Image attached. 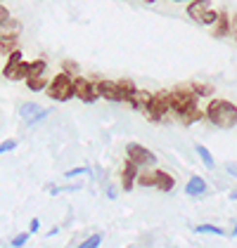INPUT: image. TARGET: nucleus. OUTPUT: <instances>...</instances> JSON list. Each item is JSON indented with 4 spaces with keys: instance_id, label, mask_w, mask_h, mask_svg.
Returning <instances> with one entry per match:
<instances>
[{
    "instance_id": "obj_11",
    "label": "nucleus",
    "mask_w": 237,
    "mask_h": 248,
    "mask_svg": "<svg viewBox=\"0 0 237 248\" xmlns=\"http://www.w3.org/2000/svg\"><path fill=\"white\" fill-rule=\"evenodd\" d=\"M206 191V182L197 177V175H192L190 180H187V185H185V194L187 196H199V194H204Z\"/></svg>"
},
{
    "instance_id": "obj_3",
    "label": "nucleus",
    "mask_w": 237,
    "mask_h": 248,
    "mask_svg": "<svg viewBox=\"0 0 237 248\" xmlns=\"http://www.w3.org/2000/svg\"><path fill=\"white\" fill-rule=\"evenodd\" d=\"M48 95L52 97V99H57V102L69 99V97L74 95V80H71V76L57 74V76L52 78V83L48 85Z\"/></svg>"
},
{
    "instance_id": "obj_22",
    "label": "nucleus",
    "mask_w": 237,
    "mask_h": 248,
    "mask_svg": "<svg viewBox=\"0 0 237 248\" xmlns=\"http://www.w3.org/2000/svg\"><path fill=\"white\" fill-rule=\"evenodd\" d=\"M26 241H29V234H19V236H15V239H12V244H10V246L19 248V246H24Z\"/></svg>"
},
{
    "instance_id": "obj_31",
    "label": "nucleus",
    "mask_w": 237,
    "mask_h": 248,
    "mask_svg": "<svg viewBox=\"0 0 237 248\" xmlns=\"http://www.w3.org/2000/svg\"><path fill=\"white\" fill-rule=\"evenodd\" d=\"M233 234H237V225H235V229H233Z\"/></svg>"
},
{
    "instance_id": "obj_18",
    "label": "nucleus",
    "mask_w": 237,
    "mask_h": 248,
    "mask_svg": "<svg viewBox=\"0 0 237 248\" xmlns=\"http://www.w3.org/2000/svg\"><path fill=\"white\" fill-rule=\"evenodd\" d=\"M45 71V62H34L31 64V71H29V78H40V74Z\"/></svg>"
},
{
    "instance_id": "obj_15",
    "label": "nucleus",
    "mask_w": 237,
    "mask_h": 248,
    "mask_svg": "<svg viewBox=\"0 0 237 248\" xmlns=\"http://www.w3.org/2000/svg\"><path fill=\"white\" fill-rule=\"evenodd\" d=\"M40 111H43V109H40L38 104H36V102H29V104H21V109H19V114L24 116V118H29V121H31V118H34V116L36 114H40Z\"/></svg>"
},
{
    "instance_id": "obj_17",
    "label": "nucleus",
    "mask_w": 237,
    "mask_h": 248,
    "mask_svg": "<svg viewBox=\"0 0 237 248\" xmlns=\"http://www.w3.org/2000/svg\"><path fill=\"white\" fill-rule=\"evenodd\" d=\"M195 232H197V234H214V236H220V234H223V229L216 227V225H197Z\"/></svg>"
},
{
    "instance_id": "obj_28",
    "label": "nucleus",
    "mask_w": 237,
    "mask_h": 248,
    "mask_svg": "<svg viewBox=\"0 0 237 248\" xmlns=\"http://www.w3.org/2000/svg\"><path fill=\"white\" fill-rule=\"evenodd\" d=\"M230 31H233V36H235V40H237V15L233 17V21H230Z\"/></svg>"
},
{
    "instance_id": "obj_2",
    "label": "nucleus",
    "mask_w": 237,
    "mask_h": 248,
    "mask_svg": "<svg viewBox=\"0 0 237 248\" xmlns=\"http://www.w3.org/2000/svg\"><path fill=\"white\" fill-rule=\"evenodd\" d=\"M187 15H190V19H195L197 24H202V26H211V24H216L218 17H220L216 10L211 7V0H195V2L187 7Z\"/></svg>"
},
{
    "instance_id": "obj_30",
    "label": "nucleus",
    "mask_w": 237,
    "mask_h": 248,
    "mask_svg": "<svg viewBox=\"0 0 237 248\" xmlns=\"http://www.w3.org/2000/svg\"><path fill=\"white\" fill-rule=\"evenodd\" d=\"M230 199H233V201H237V189L233 191V194H230Z\"/></svg>"
},
{
    "instance_id": "obj_16",
    "label": "nucleus",
    "mask_w": 237,
    "mask_h": 248,
    "mask_svg": "<svg viewBox=\"0 0 237 248\" xmlns=\"http://www.w3.org/2000/svg\"><path fill=\"white\" fill-rule=\"evenodd\" d=\"M138 182L142 187H157V172H142L138 177Z\"/></svg>"
},
{
    "instance_id": "obj_1",
    "label": "nucleus",
    "mask_w": 237,
    "mask_h": 248,
    "mask_svg": "<svg viewBox=\"0 0 237 248\" xmlns=\"http://www.w3.org/2000/svg\"><path fill=\"white\" fill-rule=\"evenodd\" d=\"M206 118L216 125V128H233L237 123V107L233 102H225V99H214L209 107H206Z\"/></svg>"
},
{
    "instance_id": "obj_12",
    "label": "nucleus",
    "mask_w": 237,
    "mask_h": 248,
    "mask_svg": "<svg viewBox=\"0 0 237 248\" xmlns=\"http://www.w3.org/2000/svg\"><path fill=\"white\" fill-rule=\"evenodd\" d=\"M121 185H123V189H133V185H135V163H133V161H128V163H126Z\"/></svg>"
},
{
    "instance_id": "obj_21",
    "label": "nucleus",
    "mask_w": 237,
    "mask_h": 248,
    "mask_svg": "<svg viewBox=\"0 0 237 248\" xmlns=\"http://www.w3.org/2000/svg\"><path fill=\"white\" fill-rule=\"evenodd\" d=\"M216 24H218V26H220V29H218V31H216L218 36H220V33L225 36V33L230 31V29H228V19H225V15H220V17H218V21H216Z\"/></svg>"
},
{
    "instance_id": "obj_6",
    "label": "nucleus",
    "mask_w": 237,
    "mask_h": 248,
    "mask_svg": "<svg viewBox=\"0 0 237 248\" xmlns=\"http://www.w3.org/2000/svg\"><path fill=\"white\" fill-rule=\"evenodd\" d=\"M126 154H128V161H133L135 166H152V163L157 161V156L150 152V149L140 147L135 142H131V144L126 147Z\"/></svg>"
},
{
    "instance_id": "obj_10",
    "label": "nucleus",
    "mask_w": 237,
    "mask_h": 248,
    "mask_svg": "<svg viewBox=\"0 0 237 248\" xmlns=\"http://www.w3.org/2000/svg\"><path fill=\"white\" fill-rule=\"evenodd\" d=\"M171 107V97L166 95H157L154 99H152V104H150V114L154 116V118H159V116L164 114L166 109Z\"/></svg>"
},
{
    "instance_id": "obj_8",
    "label": "nucleus",
    "mask_w": 237,
    "mask_h": 248,
    "mask_svg": "<svg viewBox=\"0 0 237 248\" xmlns=\"http://www.w3.org/2000/svg\"><path fill=\"white\" fill-rule=\"evenodd\" d=\"M98 93L102 97H107V99H112V102H123L126 97L121 93V88H118V83H107V80H102L98 83Z\"/></svg>"
},
{
    "instance_id": "obj_14",
    "label": "nucleus",
    "mask_w": 237,
    "mask_h": 248,
    "mask_svg": "<svg viewBox=\"0 0 237 248\" xmlns=\"http://www.w3.org/2000/svg\"><path fill=\"white\" fill-rule=\"evenodd\" d=\"M195 152H197V156L204 161V166H206V168H214V166H216V163H214V156H211V152H209L204 144H197V147H195Z\"/></svg>"
},
{
    "instance_id": "obj_29",
    "label": "nucleus",
    "mask_w": 237,
    "mask_h": 248,
    "mask_svg": "<svg viewBox=\"0 0 237 248\" xmlns=\"http://www.w3.org/2000/svg\"><path fill=\"white\" fill-rule=\"evenodd\" d=\"M38 227H40V222L38 220H34V222H31V232H38Z\"/></svg>"
},
{
    "instance_id": "obj_24",
    "label": "nucleus",
    "mask_w": 237,
    "mask_h": 248,
    "mask_svg": "<svg viewBox=\"0 0 237 248\" xmlns=\"http://www.w3.org/2000/svg\"><path fill=\"white\" fill-rule=\"evenodd\" d=\"M17 147V142L15 140H7V142H2V147H0V152L5 154V152H10V149H15Z\"/></svg>"
},
{
    "instance_id": "obj_9",
    "label": "nucleus",
    "mask_w": 237,
    "mask_h": 248,
    "mask_svg": "<svg viewBox=\"0 0 237 248\" xmlns=\"http://www.w3.org/2000/svg\"><path fill=\"white\" fill-rule=\"evenodd\" d=\"M152 99H154V97L150 95V93H145V90H135V93L131 95V99H128V102H133V107H135V109H140V111H150Z\"/></svg>"
},
{
    "instance_id": "obj_32",
    "label": "nucleus",
    "mask_w": 237,
    "mask_h": 248,
    "mask_svg": "<svg viewBox=\"0 0 237 248\" xmlns=\"http://www.w3.org/2000/svg\"><path fill=\"white\" fill-rule=\"evenodd\" d=\"M147 2H154V0H147Z\"/></svg>"
},
{
    "instance_id": "obj_27",
    "label": "nucleus",
    "mask_w": 237,
    "mask_h": 248,
    "mask_svg": "<svg viewBox=\"0 0 237 248\" xmlns=\"http://www.w3.org/2000/svg\"><path fill=\"white\" fill-rule=\"evenodd\" d=\"M225 168H228V172H230V175H235V177H237V163H233V161H230V163H225Z\"/></svg>"
},
{
    "instance_id": "obj_23",
    "label": "nucleus",
    "mask_w": 237,
    "mask_h": 248,
    "mask_svg": "<svg viewBox=\"0 0 237 248\" xmlns=\"http://www.w3.org/2000/svg\"><path fill=\"white\" fill-rule=\"evenodd\" d=\"M48 116H50V109H43L40 114H36L34 118H31V121H29V125H34V123H40V121H43V118H48Z\"/></svg>"
},
{
    "instance_id": "obj_13",
    "label": "nucleus",
    "mask_w": 237,
    "mask_h": 248,
    "mask_svg": "<svg viewBox=\"0 0 237 248\" xmlns=\"http://www.w3.org/2000/svg\"><path fill=\"white\" fill-rule=\"evenodd\" d=\"M173 185H176V182H173V177H171L169 172L157 170V187H159V189H161V191H171V189H173Z\"/></svg>"
},
{
    "instance_id": "obj_4",
    "label": "nucleus",
    "mask_w": 237,
    "mask_h": 248,
    "mask_svg": "<svg viewBox=\"0 0 237 248\" xmlns=\"http://www.w3.org/2000/svg\"><path fill=\"white\" fill-rule=\"evenodd\" d=\"M169 97H171V107L176 109L178 114H183L185 118H197L199 116V111H195V95L178 90V93H173Z\"/></svg>"
},
{
    "instance_id": "obj_26",
    "label": "nucleus",
    "mask_w": 237,
    "mask_h": 248,
    "mask_svg": "<svg viewBox=\"0 0 237 248\" xmlns=\"http://www.w3.org/2000/svg\"><path fill=\"white\" fill-rule=\"evenodd\" d=\"M195 90H197V95H209L211 93V85H195Z\"/></svg>"
},
{
    "instance_id": "obj_7",
    "label": "nucleus",
    "mask_w": 237,
    "mask_h": 248,
    "mask_svg": "<svg viewBox=\"0 0 237 248\" xmlns=\"http://www.w3.org/2000/svg\"><path fill=\"white\" fill-rule=\"evenodd\" d=\"M74 95L81 97L83 102H88V104H90L100 93H98V85H90V80H85V78H76V80H74Z\"/></svg>"
},
{
    "instance_id": "obj_5",
    "label": "nucleus",
    "mask_w": 237,
    "mask_h": 248,
    "mask_svg": "<svg viewBox=\"0 0 237 248\" xmlns=\"http://www.w3.org/2000/svg\"><path fill=\"white\" fill-rule=\"evenodd\" d=\"M29 71H31V64H24L19 50H15L12 57H10V62L5 64V78H10V80H21V78H29Z\"/></svg>"
},
{
    "instance_id": "obj_25",
    "label": "nucleus",
    "mask_w": 237,
    "mask_h": 248,
    "mask_svg": "<svg viewBox=\"0 0 237 248\" xmlns=\"http://www.w3.org/2000/svg\"><path fill=\"white\" fill-rule=\"evenodd\" d=\"M83 172H90V168H74V170L64 172V177H74V175H83Z\"/></svg>"
},
{
    "instance_id": "obj_20",
    "label": "nucleus",
    "mask_w": 237,
    "mask_h": 248,
    "mask_svg": "<svg viewBox=\"0 0 237 248\" xmlns=\"http://www.w3.org/2000/svg\"><path fill=\"white\" fill-rule=\"evenodd\" d=\"M26 85H29V90H43L45 80L43 78H26Z\"/></svg>"
},
{
    "instance_id": "obj_19",
    "label": "nucleus",
    "mask_w": 237,
    "mask_h": 248,
    "mask_svg": "<svg viewBox=\"0 0 237 248\" xmlns=\"http://www.w3.org/2000/svg\"><path fill=\"white\" fill-rule=\"evenodd\" d=\"M100 244H102V236H100V234H93L90 239H85V241L81 244V248H98Z\"/></svg>"
}]
</instances>
